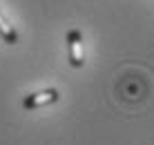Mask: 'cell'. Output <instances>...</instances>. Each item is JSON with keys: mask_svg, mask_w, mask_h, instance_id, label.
<instances>
[{"mask_svg": "<svg viewBox=\"0 0 154 145\" xmlns=\"http://www.w3.org/2000/svg\"><path fill=\"white\" fill-rule=\"evenodd\" d=\"M67 47H69V65L72 67H83L85 56H83V36L78 29L67 31Z\"/></svg>", "mask_w": 154, "mask_h": 145, "instance_id": "1", "label": "cell"}, {"mask_svg": "<svg viewBox=\"0 0 154 145\" xmlns=\"http://www.w3.org/2000/svg\"><path fill=\"white\" fill-rule=\"evenodd\" d=\"M58 98H60L58 89H42V92H36V94L25 96L23 107H25V110H36V107H45V105L58 103Z\"/></svg>", "mask_w": 154, "mask_h": 145, "instance_id": "2", "label": "cell"}, {"mask_svg": "<svg viewBox=\"0 0 154 145\" xmlns=\"http://www.w3.org/2000/svg\"><path fill=\"white\" fill-rule=\"evenodd\" d=\"M0 38L7 42V45H16L18 42V31L14 29V25L7 23V18L2 14H0Z\"/></svg>", "mask_w": 154, "mask_h": 145, "instance_id": "3", "label": "cell"}]
</instances>
